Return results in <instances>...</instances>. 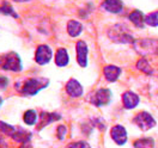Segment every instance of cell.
<instances>
[{"mask_svg": "<svg viewBox=\"0 0 158 148\" xmlns=\"http://www.w3.org/2000/svg\"><path fill=\"white\" fill-rule=\"evenodd\" d=\"M108 37L115 43H123V44H133L134 38L129 34L127 28L122 24H115L108 29Z\"/></svg>", "mask_w": 158, "mask_h": 148, "instance_id": "7a4b0ae2", "label": "cell"}, {"mask_svg": "<svg viewBox=\"0 0 158 148\" xmlns=\"http://www.w3.org/2000/svg\"><path fill=\"white\" fill-rule=\"evenodd\" d=\"M102 9L109 12L118 14L123 10V1L122 0H104L102 2Z\"/></svg>", "mask_w": 158, "mask_h": 148, "instance_id": "4fadbf2b", "label": "cell"}, {"mask_svg": "<svg viewBox=\"0 0 158 148\" xmlns=\"http://www.w3.org/2000/svg\"><path fill=\"white\" fill-rule=\"evenodd\" d=\"M145 24L150 26H158V11L152 12L145 17Z\"/></svg>", "mask_w": 158, "mask_h": 148, "instance_id": "603a6c76", "label": "cell"}, {"mask_svg": "<svg viewBox=\"0 0 158 148\" xmlns=\"http://www.w3.org/2000/svg\"><path fill=\"white\" fill-rule=\"evenodd\" d=\"M69 62V55L67 49L59 48L55 53V65L58 67H66Z\"/></svg>", "mask_w": 158, "mask_h": 148, "instance_id": "2e32d148", "label": "cell"}, {"mask_svg": "<svg viewBox=\"0 0 158 148\" xmlns=\"http://www.w3.org/2000/svg\"><path fill=\"white\" fill-rule=\"evenodd\" d=\"M66 148H91V147H90L89 143L85 142V141H77V142H72V143L67 145Z\"/></svg>", "mask_w": 158, "mask_h": 148, "instance_id": "cb8c5ba5", "label": "cell"}, {"mask_svg": "<svg viewBox=\"0 0 158 148\" xmlns=\"http://www.w3.org/2000/svg\"><path fill=\"white\" fill-rule=\"evenodd\" d=\"M0 68L4 70H10V72H15V73H19L23 70V63H22V59L20 56L15 53H6L4 55L0 56Z\"/></svg>", "mask_w": 158, "mask_h": 148, "instance_id": "277c9868", "label": "cell"}, {"mask_svg": "<svg viewBox=\"0 0 158 148\" xmlns=\"http://www.w3.org/2000/svg\"><path fill=\"white\" fill-rule=\"evenodd\" d=\"M83 86L77 79H69L66 84V93L72 98H79L83 96Z\"/></svg>", "mask_w": 158, "mask_h": 148, "instance_id": "7c38bea8", "label": "cell"}, {"mask_svg": "<svg viewBox=\"0 0 158 148\" xmlns=\"http://www.w3.org/2000/svg\"><path fill=\"white\" fill-rule=\"evenodd\" d=\"M134 148H155V141L151 138H139L134 142Z\"/></svg>", "mask_w": 158, "mask_h": 148, "instance_id": "44dd1931", "label": "cell"}, {"mask_svg": "<svg viewBox=\"0 0 158 148\" xmlns=\"http://www.w3.org/2000/svg\"><path fill=\"white\" fill-rule=\"evenodd\" d=\"M20 148H31V147H30L28 143H23V146H22Z\"/></svg>", "mask_w": 158, "mask_h": 148, "instance_id": "f1b7e54d", "label": "cell"}, {"mask_svg": "<svg viewBox=\"0 0 158 148\" xmlns=\"http://www.w3.org/2000/svg\"><path fill=\"white\" fill-rule=\"evenodd\" d=\"M0 13L1 14H4V16H11V17H13V18H19V16H18V13L16 12V10L13 9V6L9 4V2H2V5L0 6Z\"/></svg>", "mask_w": 158, "mask_h": 148, "instance_id": "ffe728a7", "label": "cell"}, {"mask_svg": "<svg viewBox=\"0 0 158 148\" xmlns=\"http://www.w3.org/2000/svg\"><path fill=\"white\" fill-rule=\"evenodd\" d=\"M133 121H134V123L138 126L139 128L141 129V130H145V131L152 129L156 126V121L153 118V116H151L146 111L139 112L138 115L134 117Z\"/></svg>", "mask_w": 158, "mask_h": 148, "instance_id": "52a82bcc", "label": "cell"}, {"mask_svg": "<svg viewBox=\"0 0 158 148\" xmlns=\"http://www.w3.org/2000/svg\"><path fill=\"white\" fill-rule=\"evenodd\" d=\"M67 134V127L66 126H59L56 129V136L59 140H64V138Z\"/></svg>", "mask_w": 158, "mask_h": 148, "instance_id": "d4e9b609", "label": "cell"}, {"mask_svg": "<svg viewBox=\"0 0 158 148\" xmlns=\"http://www.w3.org/2000/svg\"><path fill=\"white\" fill-rule=\"evenodd\" d=\"M121 68L114 65H108L103 68V73H104V78L108 80L109 82H115L116 80L120 78L121 75Z\"/></svg>", "mask_w": 158, "mask_h": 148, "instance_id": "9a60e30c", "label": "cell"}, {"mask_svg": "<svg viewBox=\"0 0 158 148\" xmlns=\"http://www.w3.org/2000/svg\"><path fill=\"white\" fill-rule=\"evenodd\" d=\"M110 135H111V138L114 140V142L118 145V146H123L127 141V131H126V128L122 127V126H115L111 128V131H110Z\"/></svg>", "mask_w": 158, "mask_h": 148, "instance_id": "30bf717a", "label": "cell"}, {"mask_svg": "<svg viewBox=\"0 0 158 148\" xmlns=\"http://www.w3.org/2000/svg\"><path fill=\"white\" fill-rule=\"evenodd\" d=\"M76 50H77V62L80 67H86L88 66V55H89V48L86 42L84 41H78L76 44Z\"/></svg>", "mask_w": 158, "mask_h": 148, "instance_id": "9c48e42d", "label": "cell"}, {"mask_svg": "<svg viewBox=\"0 0 158 148\" xmlns=\"http://www.w3.org/2000/svg\"><path fill=\"white\" fill-rule=\"evenodd\" d=\"M61 119V115L56 114V112H41L40 115L39 123H37V130H42L44 127H47L48 124L55 122V121H59Z\"/></svg>", "mask_w": 158, "mask_h": 148, "instance_id": "8fae6325", "label": "cell"}, {"mask_svg": "<svg viewBox=\"0 0 158 148\" xmlns=\"http://www.w3.org/2000/svg\"><path fill=\"white\" fill-rule=\"evenodd\" d=\"M0 131L6 134L7 136L12 138L13 140L18 141L20 143H28L31 138V133L23 128H16L11 124H7L2 121H0Z\"/></svg>", "mask_w": 158, "mask_h": 148, "instance_id": "3957f363", "label": "cell"}, {"mask_svg": "<svg viewBox=\"0 0 158 148\" xmlns=\"http://www.w3.org/2000/svg\"><path fill=\"white\" fill-rule=\"evenodd\" d=\"M137 68H138L139 70H141V72H144V73L148 74V75L153 73V69H152V67H151V65L148 63V60L144 59V58H141V59L137 62Z\"/></svg>", "mask_w": 158, "mask_h": 148, "instance_id": "7402d4cb", "label": "cell"}, {"mask_svg": "<svg viewBox=\"0 0 158 148\" xmlns=\"http://www.w3.org/2000/svg\"><path fill=\"white\" fill-rule=\"evenodd\" d=\"M2 103H4V100H2V98H1V97H0V106H1V105H2Z\"/></svg>", "mask_w": 158, "mask_h": 148, "instance_id": "f546056e", "label": "cell"}, {"mask_svg": "<svg viewBox=\"0 0 158 148\" xmlns=\"http://www.w3.org/2000/svg\"><path fill=\"white\" fill-rule=\"evenodd\" d=\"M84 30V26L83 24L78 22V20H74V19H71L69 20L67 23V32L71 37H78L79 35L83 32Z\"/></svg>", "mask_w": 158, "mask_h": 148, "instance_id": "e0dca14e", "label": "cell"}, {"mask_svg": "<svg viewBox=\"0 0 158 148\" xmlns=\"http://www.w3.org/2000/svg\"><path fill=\"white\" fill-rule=\"evenodd\" d=\"M139 96L135 94L134 92L132 91H126L123 94H122V103H123V106L125 109H134L138 106L139 104Z\"/></svg>", "mask_w": 158, "mask_h": 148, "instance_id": "5bb4252c", "label": "cell"}, {"mask_svg": "<svg viewBox=\"0 0 158 148\" xmlns=\"http://www.w3.org/2000/svg\"><path fill=\"white\" fill-rule=\"evenodd\" d=\"M133 47L140 55H158V38L134 40Z\"/></svg>", "mask_w": 158, "mask_h": 148, "instance_id": "5b68a950", "label": "cell"}, {"mask_svg": "<svg viewBox=\"0 0 158 148\" xmlns=\"http://www.w3.org/2000/svg\"><path fill=\"white\" fill-rule=\"evenodd\" d=\"M23 119L28 126H35L39 122V116L35 110H27L23 115Z\"/></svg>", "mask_w": 158, "mask_h": 148, "instance_id": "d6986e66", "label": "cell"}, {"mask_svg": "<svg viewBox=\"0 0 158 148\" xmlns=\"http://www.w3.org/2000/svg\"><path fill=\"white\" fill-rule=\"evenodd\" d=\"M53 58V50L47 44H41L37 47L35 53V61L40 66H44L49 63V61Z\"/></svg>", "mask_w": 158, "mask_h": 148, "instance_id": "ba28073f", "label": "cell"}, {"mask_svg": "<svg viewBox=\"0 0 158 148\" xmlns=\"http://www.w3.org/2000/svg\"><path fill=\"white\" fill-rule=\"evenodd\" d=\"M128 19L137 26V28H144V23H145V16L141 11L134 10L131 12L128 16Z\"/></svg>", "mask_w": 158, "mask_h": 148, "instance_id": "ac0fdd59", "label": "cell"}, {"mask_svg": "<svg viewBox=\"0 0 158 148\" xmlns=\"http://www.w3.org/2000/svg\"><path fill=\"white\" fill-rule=\"evenodd\" d=\"M113 98V93L109 89H99L95 93L91 94L90 103L94 104L95 106L101 108V106H106L111 102Z\"/></svg>", "mask_w": 158, "mask_h": 148, "instance_id": "8992f818", "label": "cell"}, {"mask_svg": "<svg viewBox=\"0 0 158 148\" xmlns=\"http://www.w3.org/2000/svg\"><path fill=\"white\" fill-rule=\"evenodd\" d=\"M49 80L46 78H31L24 80L23 82H16V89L24 97H32L37 94L41 90L48 87Z\"/></svg>", "mask_w": 158, "mask_h": 148, "instance_id": "6da1fadb", "label": "cell"}, {"mask_svg": "<svg viewBox=\"0 0 158 148\" xmlns=\"http://www.w3.org/2000/svg\"><path fill=\"white\" fill-rule=\"evenodd\" d=\"M0 148H6V145H5V142H4V140L0 138Z\"/></svg>", "mask_w": 158, "mask_h": 148, "instance_id": "4316f807", "label": "cell"}, {"mask_svg": "<svg viewBox=\"0 0 158 148\" xmlns=\"http://www.w3.org/2000/svg\"><path fill=\"white\" fill-rule=\"evenodd\" d=\"M10 84V80L7 77H4V75H0V90H5Z\"/></svg>", "mask_w": 158, "mask_h": 148, "instance_id": "484cf974", "label": "cell"}, {"mask_svg": "<svg viewBox=\"0 0 158 148\" xmlns=\"http://www.w3.org/2000/svg\"><path fill=\"white\" fill-rule=\"evenodd\" d=\"M16 2H28V1H31V0H13Z\"/></svg>", "mask_w": 158, "mask_h": 148, "instance_id": "83f0119b", "label": "cell"}]
</instances>
